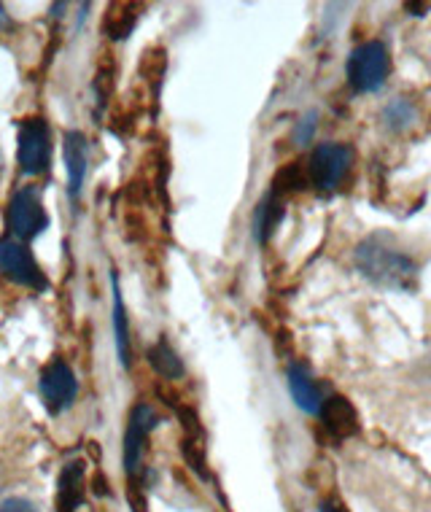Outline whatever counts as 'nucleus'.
Listing matches in <instances>:
<instances>
[{
	"mask_svg": "<svg viewBox=\"0 0 431 512\" xmlns=\"http://www.w3.org/2000/svg\"><path fill=\"white\" fill-rule=\"evenodd\" d=\"M318 512H348L345 510V504L337 499V496H329L324 502L318 504Z\"/></svg>",
	"mask_w": 431,
	"mask_h": 512,
	"instance_id": "obj_21",
	"label": "nucleus"
},
{
	"mask_svg": "<svg viewBox=\"0 0 431 512\" xmlns=\"http://www.w3.org/2000/svg\"><path fill=\"white\" fill-rule=\"evenodd\" d=\"M0 170H3V159H0Z\"/></svg>",
	"mask_w": 431,
	"mask_h": 512,
	"instance_id": "obj_23",
	"label": "nucleus"
},
{
	"mask_svg": "<svg viewBox=\"0 0 431 512\" xmlns=\"http://www.w3.org/2000/svg\"><path fill=\"white\" fill-rule=\"evenodd\" d=\"M313 133H316V114L302 116L300 122H297V130H294V143L305 146V143H310Z\"/></svg>",
	"mask_w": 431,
	"mask_h": 512,
	"instance_id": "obj_19",
	"label": "nucleus"
},
{
	"mask_svg": "<svg viewBox=\"0 0 431 512\" xmlns=\"http://www.w3.org/2000/svg\"><path fill=\"white\" fill-rule=\"evenodd\" d=\"M38 391H41V399H44L49 415H62L65 410H71L76 397H79V380H76L71 364L62 356H54L52 362L41 370Z\"/></svg>",
	"mask_w": 431,
	"mask_h": 512,
	"instance_id": "obj_8",
	"label": "nucleus"
},
{
	"mask_svg": "<svg viewBox=\"0 0 431 512\" xmlns=\"http://www.w3.org/2000/svg\"><path fill=\"white\" fill-rule=\"evenodd\" d=\"M146 359H149L151 370L157 372V375H162V378H184V362H181V356L176 354V348H173L165 337H159L157 343L151 345Z\"/></svg>",
	"mask_w": 431,
	"mask_h": 512,
	"instance_id": "obj_15",
	"label": "nucleus"
},
{
	"mask_svg": "<svg viewBox=\"0 0 431 512\" xmlns=\"http://www.w3.org/2000/svg\"><path fill=\"white\" fill-rule=\"evenodd\" d=\"M0 275L17 286L33 289V292L49 289V278L36 262L33 251L27 248V243H19L14 238L0 240Z\"/></svg>",
	"mask_w": 431,
	"mask_h": 512,
	"instance_id": "obj_6",
	"label": "nucleus"
},
{
	"mask_svg": "<svg viewBox=\"0 0 431 512\" xmlns=\"http://www.w3.org/2000/svg\"><path fill=\"white\" fill-rule=\"evenodd\" d=\"M286 378H289V391L297 407H300L302 413L308 415H321V407H324V391L318 386L310 370L305 364L300 362H291L289 370H286Z\"/></svg>",
	"mask_w": 431,
	"mask_h": 512,
	"instance_id": "obj_10",
	"label": "nucleus"
},
{
	"mask_svg": "<svg viewBox=\"0 0 431 512\" xmlns=\"http://www.w3.org/2000/svg\"><path fill=\"white\" fill-rule=\"evenodd\" d=\"M353 262L364 278H370L380 286H388V289L413 292L415 283H418V265L405 251L388 246L383 235L361 240L353 251Z\"/></svg>",
	"mask_w": 431,
	"mask_h": 512,
	"instance_id": "obj_1",
	"label": "nucleus"
},
{
	"mask_svg": "<svg viewBox=\"0 0 431 512\" xmlns=\"http://www.w3.org/2000/svg\"><path fill=\"white\" fill-rule=\"evenodd\" d=\"M111 292H114V310H111V321H114V337H116V354L122 362L124 370L132 367V348H130V321H127V308H124L122 289H119V275L111 273Z\"/></svg>",
	"mask_w": 431,
	"mask_h": 512,
	"instance_id": "obj_13",
	"label": "nucleus"
},
{
	"mask_svg": "<svg viewBox=\"0 0 431 512\" xmlns=\"http://www.w3.org/2000/svg\"><path fill=\"white\" fill-rule=\"evenodd\" d=\"M62 154H65V170H68V195H71V200H79L89 170L87 135L81 130H68L65 143H62Z\"/></svg>",
	"mask_w": 431,
	"mask_h": 512,
	"instance_id": "obj_9",
	"label": "nucleus"
},
{
	"mask_svg": "<svg viewBox=\"0 0 431 512\" xmlns=\"http://www.w3.org/2000/svg\"><path fill=\"white\" fill-rule=\"evenodd\" d=\"M283 216H286V203H283V197L267 192V195L259 200V205H256V216H254L256 240H259L262 246L267 243V240L273 238L275 230L281 227Z\"/></svg>",
	"mask_w": 431,
	"mask_h": 512,
	"instance_id": "obj_14",
	"label": "nucleus"
},
{
	"mask_svg": "<svg viewBox=\"0 0 431 512\" xmlns=\"http://www.w3.org/2000/svg\"><path fill=\"white\" fill-rule=\"evenodd\" d=\"M6 227H9L11 238L19 243H30L41 232H46L49 213H46L44 197H41L38 186H22L11 195L9 208H6Z\"/></svg>",
	"mask_w": 431,
	"mask_h": 512,
	"instance_id": "obj_5",
	"label": "nucleus"
},
{
	"mask_svg": "<svg viewBox=\"0 0 431 512\" xmlns=\"http://www.w3.org/2000/svg\"><path fill=\"white\" fill-rule=\"evenodd\" d=\"M418 119V111L407 98H396L391 100L386 108H383V124H386L388 130H394V133H402V130H410Z\"/></svg>",
	"mask_w": 431,
	"mask_h": 512,
	"instance_id": "obj_18",
	"label": "nucleus"
},
{
	"mask_svg": "<svg viewBox=\"0 0 431 512\" xmlns=\"http://www.w3.org/2000/svg\"><path fill=\"white\" fill-rule=\"evenodd\" d=\"M87 496V467L84 461L65 464L57 477V512H76Z\"/></svg>",
	"mask_w": 431,
	"mask_h": 512,
	"instance_id": "obj_11",
	"label": "nucleus"
},
{
	"mask_svg": "<svg viewBox=\"0 0 431 512\" xmlns=\"http://www.w3.org/2000/svg\"><path fill=\"white\" fill-rule=\"evenodd\" d=\"M321 421L329 429V434H335L337 440H348L353 434H359V415L353 410V405L340 394L324 399L321 407Z\"/></svg>",
	"mask_w": 431,
	"mask_h": 512,
	"instance_id": "obj_12",
	"label": "nucleus"
},
{
	"mask_svg": "<svg viewBox=\"0 0 431 512\" xmlns=\"http://www.w3.org/2000/svg\"><path fill=\"white\" fill-rule=\"evenodd\" d=\"M345 76L356 92L370 95L386 87L391 76V52L383 41H364L356 49H351L345 60Z\"/></svg>",
	"mask_w": 431,
	"mask_h": 512,
	"instance_id": "obj_3",
	"label": "nucleus"
},
{
	"mask_svg": "<svg viewBox=\"0 0 431 512\" xmlns=\"http://www.w3.org/2000/svg\"><path fill=\"white\" fill-rule=\"evenodd\" d=\"M159 415L157 410L146 402L132 407L130 421H127V432H124V472H127V483H130V502L135 512H146L143 502V453H146V440L149 434L157 429Z\"/></svg>",
	"mask_w": 431,
	"mask_h": 512,
	"instance_id": "obj_2",
	"label": "nucleus"
},
{
	"mask_svg": "<svg viewBox=\"0 0 431 512\" xmlns=\"http://www.w3.org/2000/svg\"><path fill=\"white\" fill-rule=\"evenodd\" d=\"M310 176H308V165L305 162H291L286 168H281L275 173L273 178V195L283 197L291 195V192H302V189H308Z\"/></svg>",
	"mask_w": 431,
	"mask_h": 512,
	"instance_id": "obj_17",
	"label": "nucleus"
},
{
	"mask_svg": "<svg viewBox=\"0 0 431 512\" xmlns=\"http://www.w3.org/2000/svg\"><path fill=\"white\" fill-rule=\"evenodd\" d=\"M0 512H38V507L30 502V499L11 496V499H3V502H0Z\"/></svg>",
	"mask_w": 431,
	"mask_h": 512,
	"instance_id": "obj_20",
	"label": "nucleus"
},
{
	"mask_svg": "<svg viewBox=\"0 0 431 512\" xmlns=\"http://www.w3.org/2000/svg\"><path fill=\"white\" fill-rule=\"evenodd\" d=\"M17 162L25 176H46L52 168V127L44 116H27L19 122Z\"/></svg>",
	"mask_w": 431,
	"mask_h": 512,
	"instance_id": "obj_4",
	"label": "nucleus"
},
{
	"mask_svg": "<svg viewBox=\"0 0 431 512\" xmlns=\"http://www.w3.org/2000/svg\"><path fill=\"white\" fill-rule=\"evenodd\" d=\"M353 159H356V154L348 143H318L308 159L310 184L321 192H332L348 176Z\"/></svg>",
	"mask_w": 431,
	"mask_h": 512,
	"instance_id": "obj_7",
	"label": "nucleus"
},
{
	"mask_svg": "<svg viewBox=\"0 0 431 512\" xmlns=\"http://www.w3.org/2000/svg\"><path fill=\"white\" fill-rule=\"evenodd\" d=\"M14 27V22H11L9 11H6V6L0 3V30H11Z\"/></svg>",
	"mask_w": 431,
	"mask_h": 512,
	"instance_id": "obj_22",
	"label": "nucleus"
},
{
	"mask_svg": "<svg viewBox=\"0 0 431 512\" xmlns=\"http://www.w3.org/2000/svg\"><path fill=\"white\" fill-rule=\"evenodd\" d=\"M138 11H141V6H135V3H114L108 9L106 22H103L106 36L114 38V41H124L138 25V17H141Z\"/></svg>",
	"mask_w": 431,
	"mask_h": 512,
	"instance_id": "obj_16",
	"label": "nucleus"
}]
</instances>
